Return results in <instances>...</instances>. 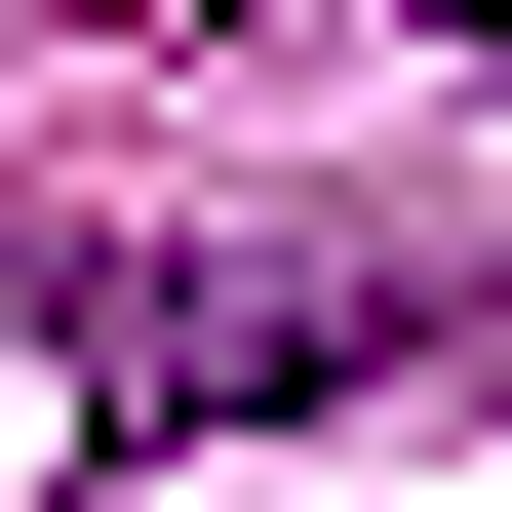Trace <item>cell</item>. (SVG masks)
<instances>
[{
  "instance_id": "obj_2",
  "label": "cell",
  "mask_w": 512,
  "mask_h": 512,
  "mask_svg": "<svg viewBox=\"0 0 512 512\" xmlns=\"http://www.w3.org/2000/svg\"><path fill=\"white\" fill-rule=\"evenodd\" d=\"M434 40H512V0H434Z\"/></svg>"
},
{
  "instance_id": "obj_1",
  "label": "cell",
  "mask_w": 512,
  "mask_h": 512,
  "mask_svg": "<svg viewBox=\"0 0 512 512\" xmlns=\"http://www.w3.org/2000/svg\"><path fill=\"white\" fill-rule=\"evenodd\" d=\"M40 316H79V434H237V394H394L434 276L394 237H79Z\"/></svg>"
}]
</instances>
